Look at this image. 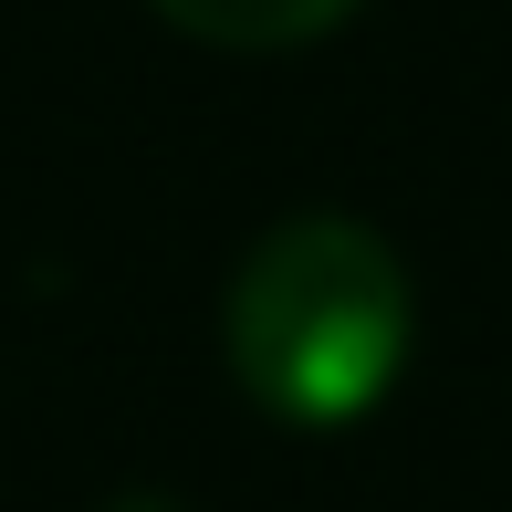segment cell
<instances>
[{"label": "cell", "instance_id": "cell-2", "mask_svg": "<svg viewBox=\"0 0 512 512\" xmlns=\"http://www.w3.org/2000/svg\"><path fill=\"white\" fill-rule=\"evenodd\" d=\"M345 11H356V0H157V21H178V32H199V42H230V53L314 42V32H335Z\"/></svg>", "mask_w": 512, "mask_h": 512}, {"label": "cell", "instance_id": "cell-1", "mask_svg": "<svg viewBox=\"0 0 512 512\" xmlns=\"http://www.w3.org/2000/svg\"><path fill=\"white\" fill-rule=\"evenodd\" d=\"M230 366L272 418L345 429L408 366V272L366 220H283L230 283Z\"/></svg>", "mask_w": 512, "mask_h": 512}]
</instances>
